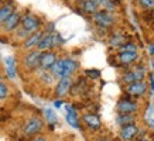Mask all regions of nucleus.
I'll use <instances>...</instances> for the list:
<instances>
[{"mask_svg": "<svg viewBox=\"0 0 154 141\" xmlns=\"http://www.w3.org/2000/svg\"><path fill=\"white\" fill-rule=\"evenodd\" d=\"M82 122H84L89 128H92V130H98L99 127H100V118H99L96 114H92V113H89V114H84Z\"/></svg>", "mask_w": 154, "mask_h": 141, "instance_id": "f8f14e48", "label": "nucleus"}, {"mask_svg": "<svg viewBox=\"0 0 154 141\" xmlns=\"http://www.w3.org/2000/svg\"><path fill=\"white\" fill-rule=\"evenodd\" d=\"M134 120V114H120L116 117V123L120 124L122 127L123 126H127V124H131V122Z\"/></svg>", "mask_w": 154, "mask_h": 141, "instance_id": "aec40b11", "label": "nucleus"}, {"mask_svg": "<svg viewBox=\"0 0 154 141\" xmlns=\"http://www.w3.org/2000/svg\"><path fill=\"white\" fill-rule=\"evenodd\" d=\"M137 51H120L119 55H117V61L122 65H130L137 59Z\"/></svg>", "mask_w": 154, "mask_h": 141, "instance_id": "1a4fd4ad", "label": "nucleus"}, {"mask_svg": "<svg viewBox=\"0 0 154 141\" xmlns=\"http://www.w3.org/2000/svg\"><path fill=\"white\" fill-rule=\"evenodd\" d=\"M31 141H47L44 137H37V138H34V140H31Z\"/></svg>", "mask_w": 154, "mask_h": 141, "instance_id": "2f4dec72", "label": "nucleus"}, {"mask_svg": "<svg viewBox=\"0 0 154 141\" xmlns=\"http://www.w3.org/2000/svg\"><path fill=\"white\" fill-rule=\"evenodd\" d=\"M42 128V122L38 117H31L26 123V126L23 128V133L26 136H34L35 133H38Z\"/></svg>", "mask_w": 154, "mask_h": 141, "instance_id": "39448f33", "label": "nucleus"}, {"mask_svg": "<svg viewBox=\"0 0 154 141\" xmlns=\"http://www.w3.org/2000/svg\"><path fill=\"white\" fill-rule=\"evenodd\" d=\"M116 109L120 114H134L137 112L139 106H137L136 102H133L130 99H122L120 102L117 103Z\"/></svg>", "mask_w": 154, "mask_h": 141, "instance_id": "7ed1b4c3", "label": "nucleus"}, {"mask_svg": "<svg viewBox=\"0 0 154 141\" xmlns=\"http://www.w3.org/2000/svg\"><path fill=\"white\" fill-rule=\"evenodd\" d=\"M20 24H21V17H20L19 13H16V11H14V13L10 16V19L3 24V27H5V30L7 31V33H10V31H14Z\"/></svg>", "mask_w": 154, "mask_h": 141, "instance_id": "9d476101", "label": "nucleus"}, {"mask_svg": "<svg viewBox=\"0 0 154 141\" xmlns=\"http://www.w3.org/2000/svg\"><path fill=\"white\" fill-rule=\"evenodd\" d=\"M139 3H140L144 9H153L154 7V0H139Z\"/></svg>", "mask_w": 154, "mask_h": 141, "instance_id": "a878e982", "label": "nucleus"}, {"mask_svg": "<svg viewBox=\"0 0 154 141\" xmlns=\"http://www.w3.org/2000/svg\"><path fill=\"white\" fill-rule=\"evenodd\" d=\"M6 96H7V86H6V83L0 82V100H3Z\"/></svg>", "mask_w": 154, "mask_h": 141, "instance_id": "bb28decb", "label": "nucleus"}, {"mask_svg": "<svg viewBox=\"0 0 154 141\" xmlns=\"http://www.w3.org/2000/svg\"><path fill=\"white\" fill-rule=\"evenodd\" d=\"M137 141H150V140L149 138H146V137H141V138H139Z\"/></svg>", "mask_w": 154, "mask_h": 141, "instance_id": "f704fd0d", "label": "nucleus"}, {"mask_svg": "<svg viewBox=\"0 0 154 141\" xmlns=\"http://www.w3.org/2000/svg\"><path fill=\"white\" fill-rule=\"evenodd\" d=\"M54 104H55V107H61V106H62V102H60V100H57V102H55Z\"/></svg>", "mask_w": 154, "mask_h": 141, "instance_id": "473e14b6", "label": "nucleus"}, {"mask_svg": "<svg viewBox=\"0 0 154 141\" xmlns=\"http://www.w3.org/2000/svg\"><path fill=\"white\" fill-rule=\"evenodd\" d=\"M96 141H109V138H106V137H100V138H98Z\"/></svg>", "mask_w": 154, "mask_h": 141, "instance_id": "72a5a7b5", "label": "nucleus"}, {"mask_svg": "<svg viewBox=\"0 0 154 141\" xmlns=\"http://www.w3.org/2000/svg\"><path fill=\"white\" fill-rule=\"evenodd\" d=\"M21 27L24 30H27L30 34L35 33L40 27V19L33 16V14H27V16L21 17Z\"/></svg>", "mask_w": 154, "mask_h": 141, "instance_id": "f03ea898", "label": "nucleus"}, {"mask_svg": "<svg viewBox=\"0 0 154 141\" xmlns=\"http://www.w3.org/2000/svg\"><path fill=\"white\" fill-rule=\"evenodd\" d=\"M91 2H94V3H96V4H98V6H102V4H103V2H105V0H91Z\"/></svg>", "mask_w": 154, "mask_h": 141, "instance_id": "7c9ffc66", "label": "nucleus"}, {"mask_svg": "<svg viewBox=\"0 0 154 141\" xmlns=\"http://www.w3.org/2000/svg\"><path fill=\"white\" fill-rule=\"evenodd\" d=\"M44 114H45V118H47L48 123H51V124H54V123H57V114L54 110H51V109H47L45 112H44Z\"/></svg>", "mask_w": 154, "mask_h": 141, "instance_id": "5701e85b", "label": "nucleus"}, {"mask_svg": "<svg viewBox=\"0 0 154 141\" xmlns=\"http://www.w3.org/2000/svg\"><path fill=\"white\" fill-rule=\"evenodd\" d=\"M81 9L84 13H88V14H96L99 11V6L94 2H91V0H82L81 2Z\"/></svg>", "mask_w": 154, "mask_h": 141, "instance_id": "2eb2a0df", "label": "nucleus"}, {"mask_svg": "<svg viewBox=\"0 0 154 141\" xmlns=\"http://www.w3.org/2000/svg\"><path fill=\"white\" fill-rule=\"evenodd\" d=\"M149 52H150V54H151V55L154 56V44H151V45H150V47H149Z\"/></svg>", "mask_w": 154, "mask_h": 141, "instance_id": "c756f323", "label": "nucleus"}, {"mask_svg": "<svg viewBox=\"0 0 154 141\" xmlns=\"http://www.w3.org/2000/svg\"><path fill=\"white\" fill-rule=\"evenodd\" d=\"M41 56H42V52L41 51H31L30 54L26 55L24 58V64L27 66L28 69H37L41 66Z\"/></svg>", "mask_w": 154, "mask_h": 141, "instance_id": "20e7f679", "label": "nucleus"}, {"mask_svg": "<svg viewBox=\"0 0 154 141\" xmlns=\"http://www.w3.org/2000/svg\"><path fill=\"white\" fill-rule=\"evenodd\" d=\"M76 68H78V64L74 59H71V58L64 59V75H65V78H71V75L76 70Z\"/></svg>", "mask_w": 154, "mask_h": 141, "instance_id": "dca6fc26", "label": "nucleus"}, {"mask_svg": "<svg viewBox=\"0 0 154 141\" xmlns=\"http://www.w3.org/2000/svg\"><path fill=\"white\" fill-rule=\"evenodd\" d=\"M86 75H92L91 78H98L99 70H86Z\"/></svg>", "mask_w": 154, "mask_h": 141, "instance_id": "c85d7f7f", "label": "nucleus"}, {"mask_svg": "<svg viewBox=\"0 0 154 141\" xmlns=\"http://www.w3.org/2000/svg\"><path fill=\"white\" fill-rule=\"evenodd\" d=\"M120 51H137V48H136L134 44H131V42H129V44H123L120 47Z\"/></svg>", "mask_w": 154, "mask_h": 141, "instance_id": "393cba45", "label": "nucleus"}, {"mask_svg": "<svg viewBox=\"0 0 154 141\" xmlns=\"http://www.w3.org/2000/svg\"><path fill=\"white\" fill-rule=\"evenodd\" d=\"M68 114H66V122L69 123L71 126L74 127V128H78L79 127V123H78V117H76V113H75V110L72 107H69L68 106Z\"/></svg>", "mask_w": 154, "mask_h": 141, "instance_id": "6ab92c4d", "label": "nucleus"}, {"mask_svg": "<svg viewBox=\"0 0 154 141\" xmlns=\"http://www.w3.org/2000/svg\"><path fill=\"white\" fill-rule=\"evenodd\" d=\"M110 44H112L113 47H122L123 44H126V41H125V37H123L122 34H116V35L110 40Z\"/></svg>", "mask_w": 154, "mask_h": 141, "instance_id": "4be33fe9", "label": "nucleus"}, {"mask_svg": "<svg viewBox=\"0 0 154 141\" xmlns=\"http://www.w3.org/2000/svg\"><path fill=\"white\" fill-rule=\"evenodd\" d=\"M58 61L57 59V55L54 54L52 51H45V52H42V56H41V69L44 70H48V69H51L52 66H54V64Z\"/></svg>", "mask_w": 154, "mask_h": 141, "instance_id": "0eeeda50", "label": "nucleus"}, {"mask_svg": "<svg viewBox=\"0 0 154 141\" xmlns=\"http://www.w3.org/2000/svg\"><path fill=\"white\" fill-rule=\"evenodd\" d=\"M51 74L55 78H60V79L65 78V75H64V59H58L54 64V66L51 68Z\"/></svg>", "mask_w": 154, "mask_h": 141, "instance_id": "f3484780", "label": "nucleus"}, {"mask_svg": "<svg viewBox=\"0 0 154 141\" xmlns=\"http://www.w3.org/2000/svg\"><path fill=\"white\" fill-rule=\"evenodd\" d=\"M137 133H139L137 126H134V124L131 123V124L123 126L120 128V138L123 141H130V140H133V138L137 136Z\"/></svg>", "mask_w": 154, "mask_h": 141, "instance_id": "423d86ee", "label": "nucleus"}, {"mask_svg": "<svg viewBox=\"0 0 154 141\" xmlns=\"http://www.w3.org/2000/svg\"><path fill=\"white\" fill-rule=\"evenodd\" d=\"M42 35H44V34H42L41 31H35V33L30 34L28 38H26V41H24V47L26 48H33V47H35V45H38L40 41H41Z\"/></svg>", "mask_w": 154, "mask_h": 141, "instance_id": "ddd939ff", "label": "nucleus"}, {"mask_svg": "<svg viewBox=\"0 0 154 141\" xmlns=\"http://www.w3.org/2000/svg\"><path fill=\"white\" fill-rule=\"evenodd\" d=\"M0 3H2V0H0Z\"/></svg>", "mask_w": 154, "mask_h": 141, "instance_id": "c9c22d12", "label": "nucleus"}, {"mask_svg": "<svg viewBox=\"0 0 154 141\" xmlns=\"http://www.w3.org/2000/svg\"><path fill=\"white\" fill-rule=\"evenodd\" d=\"M131 72H133V75H134V78H136V82H141L143 78H144V75H146L144 66H136Z\"/></svg>", "mask_w": 154, "mask_h": 141, "instance_id": "412c9836", "label": "nucleus"}, {"mask_svg": "<svg viewBox=\"0 0 154 141\" xmlns=\"http://www.w3.org/2000/svg\"><path fill=\"white\" fill-rule=\"evenodd\" d=\"M127 93L131 94V96H141L147 92V85L141 80V82H133V83L127 85Z\"/></svg>", "mask_w": 154, "mask_h": 141, "instance_id": "6e6552de", "label": "nucleus"}, {"mask_svg": "<svg viewBox=\"0 0 154 141\" xmlns=\"http://www.w3.org/2000/svg\"><path fill=\"white\" fill-rule=\"evenodd\" d=\"M6 62V69H7V75L9 78H16V61L13 56H7L5 59Z\"/></svg>", "mask_w": 154, "mask_h": 141, "instance_id": "a211bd4d", "label": "nucleus"}, {"mask_svg": "<svg viewBox=\"0 0 154 141\" xmlns=\"http://www.w3.org/2000/svg\"><path fill=\"white\" fill-rule=\"evenodd\" d=\"M40 78H41V80L44 82V83H51L52 79H54V75H52V74H50L48 70H44V69H42Z\"/></svg>", "mask_w": 154, "mask_h": 141, "instance_id": "b1692460", "label": "nucleus"}, {"mask_svg": "<svg viewBox=\"0 0 154 141\" xmlns=\"http://www.w3.org/2000/svg\"><path fill=\"white\" fill-rule=\"evenodd\" d=\"M28 35H30V33H28L27 30H24L23 27L17 31V37H19V38H28Z\"/></svg>", "mask_w": 154, "mask_h": 141, "instance_id": "cd10ccee", "label": "nucleus"}, {"mask_svg": "<svg viewBox=\"0 0 154 141\" xmlns=\"http://www.w3.org/2000/svg\"><path fill=\"white\" fill-rule=\"evenodd\" d=\"M14 13V9L11 4H3L0 7V27L10 19V16Z\"/></svg>", "mask_w": 154, "mask_h": 141, "instance_id": "4468645a", "label": "nucleus"}, {"mask_svg": "<svg viewBox=\"0 0 154 141\" xmlns=\"http://www.w3.org/2000/svg\"><path fill=\"white\" fill-rule=\"evenodd\" d=\"M71 86H72L71 78H62V79H60V82H58V85H57V89H55L57 96L62 98L64 94L68 93V90H69Z\"/></svg>", "mask_w": 154, "mask_h": 141, "instance_id": "9b49d317", "label": "nucleus"}, {"mask_svg": "<svg viewBox=\"0 0 154 141\" xmlns=\"http://www.w3.org/2000/svg\"><path fill=\"white\" fill-rule=\"evenodd\" d=\"M94 21H95L96 26H99V27L107 28L115 23V19H113V16L109 13V11H106V10H100V11H98V13L94 16Z\"/></svg>", "mask_w": 154, "mask_h": 141, "instance_id": "f257e3e1", "label": "nucleus"}]
</instances>
